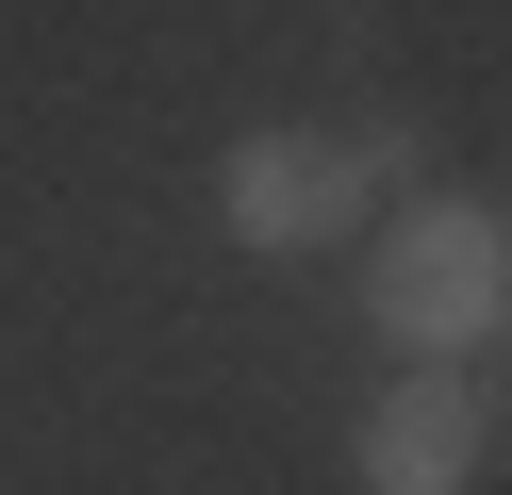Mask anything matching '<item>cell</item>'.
<instances>
[{
	"instance_id": "3957f363",
	"label": "cell",
	"mask_w": 512,
	"mask_h": 495,
	"mask_svg": "<svg viewBox=\"0 0 512 495\" xmlns=\"http://www.w3.org/2000/svg\"><path fill=\"white\" fill-rule=\"evenodd\" d=\"M479 462H496V396L463 363H413L364 413V495H479Z\"/></svg>"
},
{
	"instance_id": "7a4b0ae2",
	"label": "cell",
	"mask_w": 512,
	"mask_h": 495,
	"mask_svg": "<svg viewBox=\"0 0 512 495\" xmlns=\"http://www.w3.org/2000/svg\"><path fill=\"white\" fill-rule=\"evenodd\" d=\"M215 231L265 248V264H298V248H331V231H380V198H364V165H347V132H248V149L215 165Z\"/></svg>"
},
{
	"instance_id": "6da1fadb",
	"label": "cell",
	"mask_w": 512,
	"mask_h": 495,
	"mask_svg": "<svg viewBox=\"0 0 512 495\" xmlns=\"http://www.w3.org/2000/svg\"><path fill=\"white\" fill-rule=\"evenodd\" d=\"M364 314H380V347H413V363H479L496 314H512V231L479 215V198H413V215H380Z\"/></svg>"
},
{
	"instance_id": "277c9868",
	"label": "cell",
	"mask_w": 512,
	"mask_h": 495,
	"mask_svg": "<svg viewBox=\"0 0 512 495\" xmlns=\"http://www.w3.org/2000/svg\"><path fill=\"white\" fill-rule=\"evenodd\" d=\"M347 165H364V198L397 215V198H413V116H364V132H347Z\"/></svg>"
}]
</instances>
